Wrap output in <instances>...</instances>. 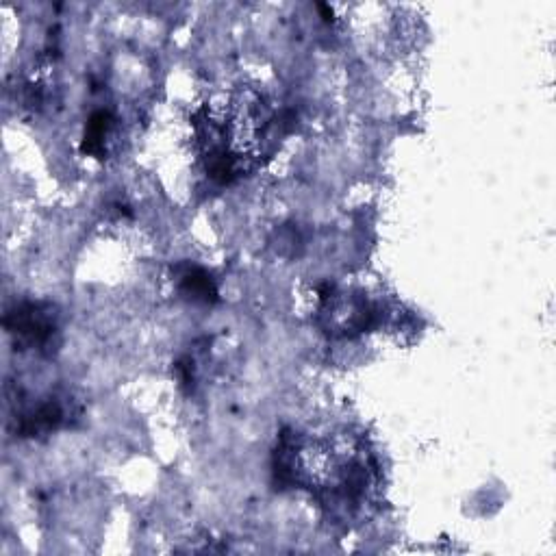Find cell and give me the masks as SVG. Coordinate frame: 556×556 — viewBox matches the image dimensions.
Instances as JSON below:
<instances>
[{"label":"cell","mask_w":556,"mask_h":556,"mask_svg":"<svg viewBox=\"0 0 556 556\" xmlns=\"http://www.w3.org/2000/svg\"><path fill=\"white\" fill-rule=\"evenodd\" d=\"M179 289L187 300H194V302H205V305H211V302L218 300V287L213 283L211 274L202 268H194V265L192 268H185L179 274Z\"/></svg>","instance_id":"obj_4"},{"label":"cell","mask_w":556,"mask_h":556,"mask_svg":"<svg viewBox=\"0 0 556 556\" xmlns=\"http://www.w3.org/2000/svg\"><path fill=\"white\" fill-rule=\"evenodd\" d=\"M63 420H66V411L61 404L57 400H44L18 415L16 431L20 437H40L57 431Z\"/></svg>","instance_id":"obj_2"},{"label":"cell","mask_w":556,"mask_h":556,"mask_svg":"<svg viewBox=\"0 0 556 556\" xmlns=\"http://www.w3.org/2000/svg\"><path fill=\"white\" fill-rule=\"evenodd\" d=\"M113 129H116V118H113L109 111H105V109L94 111L90 120H87V124H85L81 153L103 159L107 153V144H109V137L113 135Z\"/></svg>","instance_id":"obj_3"},{"label":"cell","mask_w":556,"mask_h":556,"mask_svg":"<svg viewBox=\"0 0 556 556\" xmlns=\"http://www.w3.org/2000/svg\"><path fill=\"white\" fill-rule=\"evenodd\" d=\"M5 328L16 346L46 350L57 335V313L44 302H22L7 311Z\"/></svg>","instance_id":"obj_1"}]
</instances>
